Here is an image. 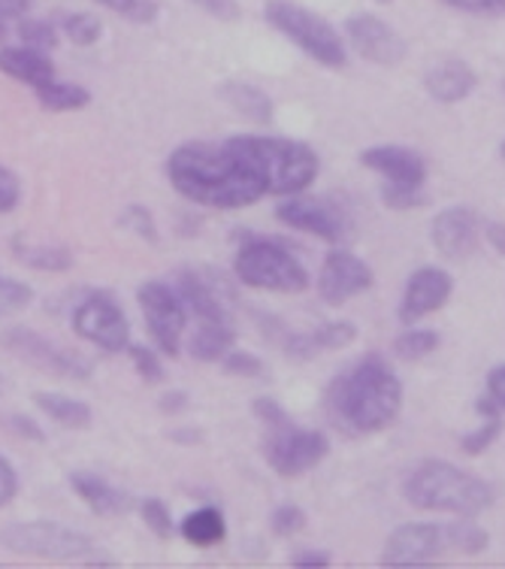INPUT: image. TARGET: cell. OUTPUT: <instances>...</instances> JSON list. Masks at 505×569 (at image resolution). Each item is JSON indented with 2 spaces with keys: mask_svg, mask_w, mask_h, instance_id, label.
<instances>
[{
  "mask_svg": "<svg viewBox=\"0 0 505 569\" xmlns=\"http://www.w3.org/2000/svg\"><path fill=\"white\" fill-rule=\"evenodd\" d=\"M231 349H236V328L233 318L221 321H198V330L188 340L191 358L200 363H221V358Z\"/></svg>",
  "mask_w": 505,
  "mask_h": 569,
  "instance_id": "cell-23",
  "label": "cell"
},
{
  "mask_svg": "<svg viewBox=\"0 0 505 569\" xmlns=\"http://www.w3.org/2000/svg\"><path fill=\"white\" fill-rule=\"evenodd\" d=\"M445 551V533L440 525H403L387 537L382 563L387 567H417Z\"/></svg>",
  "mask_w": 505,
  "mask_h": 569,
  "instance_id": "cell-16",
  "label": "cell"
},
{
  "mask_svg": "<svg viewBox=\"0 0 505 569\" xmlns=\"http://www.w3.org/2000/svg\"><path fill=\"white\" fill-rule=\"evenodd\" d=\"M37 103L46 112H79L91 103V91L79 82H64V79H46L43 86L33 88Z\"/></svg>",
  "mask_w": 505,
  "mask_h": 569,
  "instance_id": "cell-28",
  "label": "cell"
},
{
  "mask_svg": "<svg viewBox=\"0 0 505 569\" xmlns=\"http://www.w3.org/2000/svg\"><path fill=\"white\" fill-rule=\"evenodd\" d=\"M188 406H191V397H188V391H166L164 397H161V403H158V409L164 412V416H182V412H188Z\"/></svg>",
  "mask_w": 505,
  "mask_h": 569,
  "instance_id": "cell-49",
  "label": "cell"
},
{
  "mask_svg": "<svg viewBox=\"0 0 505 569\" xmlns=\"http://www.w3.org/2000/svg\"><path fill=\"white\" fill-rule=\"evenodd\" d=\"M233 276L254 291L300 295L309 288L306 267L285 246L266 237H245L233 258Z\"/></svg>",
  "mask_w": 505,
  "mask_h": 569,
  "instance_id": "cell-6",
  "label": "cell"
},
{
  "mask_svg": "<svg viewBox=\"0 0 505 569\" xmlns=\"http://www.w3.org/2000/svg\"><path fill=\"white\" fill-rule=\"evenodd\" d=\"M198 10H203L212 19H219V22H236L242 16V7L236 0H191Z\"/></svg>",
  "mask_w": 505,
  "mask_h": 569,
  "instance_id": "cell-46",
  "label": "cell"
},
{
  "mask_svg": "<svg viewBox=\"0 0 505 569\" xmlns=\"http://www.w3.org/2000/svg\"><path fill=\"white\" fill-rule=\"evenodd\" d=\"M70 488L77 491V497L82 503L89 506L91 512L100 515V518H119V515L133 512V497L128 491H121L112 482H107L103 476L89 470L70 472Z\"/></svg>",
  "mask_w": 505,
  "mask_h": 569,
  "instance_id": "cell-20",
  "label": "cell"
},
{
  "mask_svg": "<svg viewBox=\"0 0 505 569\" xmlns=\"http://www.w3.org/2000/svg\"><path fill=\"white\" fill-rule=\"evenodd\" d=\"M478 216H475V209L463 207H448L442 209L440 216L433 219V230H430V240L433 246L440 249V254L451 258V261H461L466 254L475 252V246H478Z\"/></svg>",
  "mask_w": 505,
  "mask_h": 569,
  "instance_id": "cell-18",
  "label": "cell"
},
{
  "mask_svg": "<svg viewBox=\"0 0 505 569\" xmlns=\"http://www.w3.org/2000/svg\"><path fill=\"white\" fill-rule=\"evenodd\" d=\"M309 346L315 349V355L330 349H345V346H352L357 340V328H354L352 321H327V325H321V328L309 330Z\"/></svg>",
  "mask_w": 505,
  "mask_h": 569,
  "instance_id": "cell-34",
  "label": "cell"
},
{
  "mask_svg": "<svg viewBox=\"0 0 505 569\" xmlns=\"http://www.w3.org/2000/svg\"><path fill=\"white\" fill-rule=\"evenodd\" d=\"M487 395L494 397V403L505 412V363L494 367L487 376Z\"/></svg>",
  "mask_w": 505,
  "mask_h": 569,
  "instance_id": "cell-51",
  "label": "cell"
},
{
  "mask_svg": "<svg viewBox=\"0 0 505 569\" xmlns=\"http://www.w3.org/2000/svg\"><path fill=\"white\" fill-rule=\"evenodd\" d=\"M306 521H309L306 512L294 503L279 506V509L270 515V527H273L275 537H282V539H291V537H297V533H303V530H306Z\"/></svg>",
  "mask_w": 505,
  "mask_h": 569,
  "instance_id": "cell-39",
  "label": "cell"
},
{
  "mask_svg": "<svg viewBox=\"0 0 505 569\" xmlns=\"http://www.w3.org/2000/svg\"><path fill=\"white\" fill-rule=\"evenodd\" d=\"M33 403L37 409L49 416L55 425L70 427V430H89L91 421H94V412L85 400H77L70 395H58V391H37L33 395Z\"/></svg>",
  "mask_w": 505,
  "mask_h": 569,
  "instance_id": "cell-26",
  "label": "cell"
},
{
  "mask_svg": "<svg viewBox=\"0 0 505 569\" xmlns=\"http://www.w3.org/2000/svg\"><path fill=\"white\" fill-rule=\"evenodd\" d=\"M0 391H3V379H0Z\"/></svg>",
  "mask_w": 505,
  "mask_h": 569,
  "instance_id": "cell-57",
  "label": "cell"
},
{
  "mask_svg": "<svg viewBox=\"0 0 505 569\" xmlns=\"http://www.w3.org/2000/svg\"><path fill=\"white\" fill-rule=\"evenodd\" d=\"M440 333L430 328H406L400 337L394 340V351L396 358H403V361H424L430 358L433 351L440 349Z\"/></svg>",
  "mask_w": 505,
  "mask_h": 569,
  "instance_id": "cell-31",
  "label": "cell"
},
{
  "mask_svg": "<svg viewBox=\"0 0 505 569\" xmlns=\"http://www.w3.org/2000/svg\"><path fill=\"white\" fill-rule=\"evenodd\" d=\"M403 493L421 512L457 515V518H478L494 506L496 497L494 488L484 479L454 467L448 460H424L408 472Z\"/></svg>",
  "mask_w": 505,
  "mask_h": 569,
  "instance_id": "cell-4",
  "label": "cell"
},
{
  "mask_svg": "<svg viewBox=\"0 0 505 569\" xmlns=\"http://www.w3.org/2000/svg\"><path fill=\"white\" fill-rule=\"evenodd\" d=\"M7 37H10V19H3V16H0V43H3Z\"/></svg>",
  "mask_w": 505,
  "mask_h": 569,
  "instance_id": "cell-55",
  "label": "cell"
},
{
  "mask_svg": "<svg viewBox=\"0 0 505 569\" xmlns=\"http://www.w3.org/2000/svg\"><path fill=\"white\" fill-rule=\"evenodd\" d=\"M478 77L463 58H442L424 73V91L440 103H461L475 91Z\"/></svg>",
  "mask_w": 505,
  "mask_h": 569,
  "instance_id": "cell-21",
  "label": "cell"
},
{
  "mask_svg": "<svg viewBox=\"0 0 505 569\" xmlns=\"http://www.w3.org/2000/svg\"><path fill=\"white\" fill-rule=\"evenodd\" d=\"M219 98L240 112L242 119L254 121V124H270L273 121V100L264 88L252 86V82H221Z\"/></svg>",
  "mask_w": 505,
  "mask_h": 569,
  "instance_id": "cell-24",
  "label": "cell"
},
{
  "mask_svg": "<svg viewBox=\"0 0 505 569\" xmlns=\"http://www.w3.org/2000/svg\"><path fill=\"white\" fill-rule=\"evenodd\" d=\"M440 3L469 16H505V0H440Z\"/></svg>",
  "mask_w": 505,
  "mask_h": 569,
  "instance_id": "cell-45",
  "label": "cell"
},
{
  "mask_svg": "<svg viewBox=\"0 0 505 569\" xmlns=\"http://www.w3.org/2000/svg\"><path fill=\"white\" fill-rule=\"evenodd\" d=\"M22 203V179L10 167L0 164V216H10Z\"/></svg>",
  "mask_w": 505,
  "mask_h": 569,
  "instance_id": "cell-43",
  "label": "cell"
},
{
  "mask_svg": "<svg viewBox=\"0 0 505 569\" xmlns=\"http://www.w3.org/2000/svg\"><path fill=\"white\" fill-rule=\"evenodd\" d=\"M361 164L385 176V182H394V186L424 188V179H427L424 158L406 146H373L361 152Z\"/></svg>",
  "mask_w": 505,
  "mask_h": 569,
  "instance_id": "cell-19",
  "label": "cell"
},
{
  "mask_svg": "<svg viewBox=\"0 0 505 569\" xmlns=\"http://www.w3.org/2000/svg\"><path fill=\"white\" fill-rule=\"evenodd\" d=\"M373 267L352 254L349 249H336L324 258L319 270V295L330 307H342L352 297L373 288Z\"/></svg>",
  "mask_w": 505,
  "mask_h": 569,
  "instance_id": "cell-14",
  "label": "cell"
},
{
  "mask_svg": "<svg viewBox=\"0 0 505 569\" xmlns=\"http://www.w3.org/2000/svg\"><path fill=\"white\" fill-rule=\"evenodd\" d=\"M499 154H503V158H505V140H503V146H499Z\"/></svg>",
  "mask_w": 505,
  "mask_h": 569,
  "instance_id": "cell-56",
  "label": "cell"
},
{
  "mask_svg": "<svg viewBox=\"0 0 505 569\" xmlns=\"http://www.w3.org/2000/svg\"><path fill=\"white\" fill-rule=\"evenodd\" d=\"M224 142L264 182L266 194H282V198L303 194L321 170L319 154L306 142L285 140V137H252V133L231 137Z\"/></svg>",
  "mask_w": 505,
  "mask_h": 569,
  "instance_id": "cell-3",
  "label": "cell"
},
{
  "mask_svg": "<svg viewBox=\"0 0 505 569\" xmlns=\"http://www.w3.org/2000/svg\"><path fill=\"white\" fill-rule=\"evenodd\" d=\"M119 224L124 230H131L133 237H140L145 242L158 240V221L143 203H131V207H124V212L119 216Z\"/></svg>",
  "mask_w": 505,
  "mask_h": 569,
  "instance_id": "cell-37",
  "label": "cell"
},
{
  "mask_svg": "<svg viewBox=\"0 0 505 569\" xmlns=\"http://www.w3.org/2000/svg\"><path fill=\"white\" fill-rule=\"evenodd\" d=\"M275 219L285 228L303 230L312 233L324 242H342L352 237V219L340 203H330L324 198H303V194H291L275 207Z\"/></svg>",
  "mask_w": 505,
  "mask_h": 569,
  "instance_id": "cell-12",
  "label": "cell"
},
{
  "mask_svg": "<svg viewBox=\"0 0 505 569\" xmlns=\"http://www.w3.org/2000/svg\"><path fill=\"white\" fill-rule=\"evenodd\" d=\"M475 412L482 416V425L475 427L473 433H466L461 439V449L466 455H484V451L494 446V439L499 437V430H503V409L494 403V397L484 395L478 397V403H475Z\"/></svg>",
  "mask_w": 505,
  "mask_h": 569,
  "instance_id": "cell-29",
  "label": "cell"
},
{
  "mask_svg": "<svg viewBox=\"0 0 505 569\" xmlns=\"http://www.w3.org/2000/svg\"><path fill=\"white\" fill-rule=\"evenodd\" d=\"M12 252H16V258L24 267L40 270V273H67L73 267V252L67 246H49V242H33L24 240V237H16L12 240Z\"/></svg>",
  "mask_w": 505,
  "mask_h": 569,
  "instance_id": "cell-27",
  "label": "cell"
},
{
  "mask_svg": "<svg viewBox=\"0 0 505 569\" xmlns=\"http://www.w3.org/2000/svg\"><path fill=\"white\" fill-rule=\"evenodd\" d=\"M451 291H454V282H451V273H445L442 267H421V270H415V273L408 276L406 291H403V300H400V321H403V328H412L421 318L440 312L448 303Z\"/></svg>",
  "mask_w": 505,
  "mask_h": 569,
  "instance_id": "cell-15",
  "label": "cell"
},
{
  "mask_svg": "<svg viewBox=\"0 0 505 569\" xmlns=\"http://www.w3.org/2000/svg\"><path fill=\"white\" fill-rule=\"evenodd\" d=\"M16 33L22 46H31V49H40V52H52L61 43V31H58L55 22L49 19H33V16H24L16 24Z\"/></svg>",
  "mask_w": 505,
  "mask_h": 569,
  "instance_id": "cell-33",
  "label": "cell"
},
{
  "mask_svg": "<svg viewBox=\"0 0 505 569\" xmlns=\"http://www.w3.org/2000/svg\"><path fill=\"white\" fill-rule=\"evenodd\" d=\"M400 406H403V385L378 355H366L354 361L327 388L330 418L354 437H370L394 425Z\"/></svg>",
  "mask_w": 505,
  "mask_h": 569,
  "instance_id": "cell-2",
  "label": "cell"
},
{
  "mask_svg": "<svg viewBox=\"0 0 505 569\" xmlns=\"http://www.w3.org/2000/svg\"><path fill=\"white\" fill-rule=\"evenodd\" d=\"M166 179L194 207L242 209L264 198L257 176L228 149V142H185L166 158Z\"/></svg>",
  "mask_w": 505,
  "mask_h": 569,
  "instance_id": "cell-1",
  "label": "cell"
},
{
  "mask_svg": "<svg viewBox=\"0 0 505 569\" xmlns=\"http://www.w3.org/2000/svg\"><path fill=\"white\" fill-rule=\"evenodd\" d=\"M0 346L10 351L12 358L31 363V367L49 372V376H58V379H89L91 376V363L82 355L46 340L37 330L22 328V325H12V328L3 330Z\"/></svg>",
  "mask_w": 505,
  "mask_h": 569,
  "instance_id": "cell-10",
  "label": "cell"
},
{
  "mask_svg": "<svg viewBox=\"0 0 505 569\" xmlns=\"http://www.w3.org/2000/svg\"><path fill=\"white\" fill-rule=\"evenodd\" d=\"M382 203H385L387 209H417L427 203V194H424V188L385 182V186H382Z\"/></svg>",
  "mask_w": 505,
  "mask_h": 569,
  "instance_id": "cell-42",
  "label": "cell"
},
{
  "mask_svg": "<svg viewBox=\"0 0 505 569\" xmlns=\"http://www.w3.org/2000/svg\"><path fill=\"white\" fill-rule=\"evenodd\" d=\"M58 31L73 46H94L103 33V22L91 12H64L58 19Z\"/></svg>",
  "mask_w": 505,
  "mask_h": 569,
  "instance_id": "cell-32",
  "label": "cell"
},
{
  "mask_svg": "<svg viewBox=\"0 0 505 569\" xmlns=\"http://www.w3.org/2000/svg\"><path fill=\"white\" fill-rule=\"evenodd\" d=\"M264 19L315 64L330 67V70L349 64L345 37H340V31L324 16L309 10L297 0H266Z\"/></svg>",
  "mask_w": 505,
  "mask_h": 569,
  "instance_id": "cell-5",
  "label": "cell"
},
{
  "mask_svg": "<svg viewBox=\"0 0 505 569\" xmlns=\"http://www.w3.org/2000/svg\"><path fill=\"white\" fill-rule=\"evenodd\" d=\"M330 455V439L321 430H303L294 421L270 430L264 439V460L282 479H297L315 470Z\"/></svg>",
  "mask_w": 505,
  "mask_h": 569,
  "instance_id": "cell-9",
  "label": "cell"
},
{
  "mask_svg": "<svg viewBox=\"0 0 505 569\" xmlns=\"http://www.w3.org/2000/svg\"><path fill=\"white\" fill-rule=\"evenodd\" d=\"M484 237H487V242H491L496 252L505 258V224H499V221H491V224H484Z\"/></svg>",
  "mask_w": 505,
  "mask_h": 569,
  "instance_id": "cell-53",
  "label": "cell"
},
{
  "mask_svg": "<svg viewBox=\"0 0 505 569\" xmlns=\"http://www.w3.org/2000/svg\"><path fill=\"white\" fill-rule=\"evenodd\" d=\"M73 330L107 355H119L131 346V321L110 295H91L73 309Z\"/></svg>",
  "mask_w": 505,
  "mask_h": 569,
  "instance_id": "cell-11",
  "label": "cell"
},
{
  "mask_svg": "<svg viewBox=\"0 0 505 569\" xmlns=\"http://www.w3.org/2000/svg\"><path fill=\"white\" fill-rule=\"evenodd\" d=\"M442 533H445V548L451 551H461V555H482L491 537H487V530L478 527L473 518H463V521H454V525L442 527Z\"/></svg>",
  "mask_w": 505,
  "mask_h": 569,
  "instance_id": "cell-30",
  "label": "cell"
},
{
  "mask_svg": "<svg viewBox=\"0 0 505 569\" xmlns=\"http://www.w3.org/2000/svg\"><path fill=\"white\" fill-rule=\"evenodd\" d=\"M176 295L182 297L188 316H194L198 321H221L231 318V295L221 282H215L212 276L200 273V270H179L173 279Z\"/></svg>",
  "mask_w": 505,
  "mask_h": 569,
  "instance_id": "cell-17",
  "label": "cell"
},
{
  "mask_svg": "<svg viewBox=\"0 0 505 569\" xmlns=\"http://www.w3.org/2000/svg\"><path fill=\"white\" fill-rule=\"evenodd\" d=\"M140 509V518H143V525L152 530L158 539H170L176 533V521H173V512H170V506L161 500V497H145L143 503L137 506Z\"/></svg>",
  "mask_w": 505,
  "mask_h": 569,
  "instance_id": "cell-35",
  "label": "cell"
},
{
  "mask_svg": "<svg viewBox=\"0 0 505 569\" xmlns=\"http://www.w3.org/2000/svg\"><path fill=\"white\" fill-rule=\"evenodd\" d=\"M345 40L366 61L382 67H394L406 58V40L394 24L378 19L373 12H354L345 19Z\"/></svg>",
  "mask_w": 505,
  "mask_h": 569,
  "instance_id": "cell-13",
  "label": "cell"
},
{
  "mask_svg": "<svg viewBox=\"0 0 505 569\" xmlns=\"http://www.w3.org/2000/svg\"><path fill=\"white\" fill-rule=\"evenodd\" d=\"M98 3L133 24H149L158 16V3L154 0H98Z\"/></svg>",
  "mask_w": 505,
  "mask_h": 569,
  "instance_id": "cell-38",
  "label": "cell"
},
{
  "mask_svg": "<svg viewBox=\"0 0 505 569\" xmlns=\"http://www.w3.org/2000/svg\"><path fill=\"white\" fill-rule=\"evenodd\" d=\"M252 412L254 418H257L261 425L270 427V430H275V427H285L294 421V418L287 416L285 409L279 406V400H273V397H254Z\"/></svg>",
  "mask_w": 505,
  "mask_h": 569,
  "instance_id": "cell-44",
  "label": "cell"
},
{
  "mask_svg": "<svg viewBox=\"0 0 505 569\" xmlns=\"http://www.w3.org/2000/svg\"><path fill=\"white\" fill-rule=\"evenodd\" d=\"M173 439H176V442H198L200 433L198 430H188V433H179L176 430V433H173Z\"/></svg>",
  "mask_w": 505,
  "mask_h": 569,
  "instance_id": "cell-54",
  "label": "cell"
},
{
  "mask_svg": "<svg viewBox=\"0 0 505 569\" xmlns=\"http://www.w3.org/2000/svg\"><path fill=\"white\" fill-rule=\"evenodd\" d=\"M0 542L16 555L49 560H94L98 546L85 533L55 521H16L0 530Z\"/></svg>",
  "mask_w": 505,
  "mask_h": 569,
  "instance_id": "cell-7",
  "label": "cell"
},
{
  "mask_svg": "<svg viewBox=\"0 0 505 569\" xmlns=\"http://www.w3.org/2000/svg\"><path fill=\"white\" fill-rule=\"evenodd\" d=\"M131 351V361H133V370L140 372V379L145 385H158L164 382V363L158 358V351L149 349V346H128Z\"/></svg>",
  "mask_w": 505,
  "mask_h": 569,
  "instance_id": "cell-40",
  "label": "cell"
},
{
  "mask_svg": "<svg viewBox=\"0 0 505 569\" xmlns=\"http://www.w3.org/2000/svg\"><path fill=\"white\" fill-rule=\"evenodd\" d=\"M291 563L303 569H321L333 563V555H327V551H315V548H306V551H297V555L291 558Z\"/></svg>",
  "mask_w": 505,
  "mask_h": 569,
  "instance_id": "cell-50",
  "label": "cell"
},
{
  "mask_svg": "<svg viewBox=\"0 0 505 569\" xmlns=\"http://www.w3.org/2000/svg\"><path fill=\"white\" fill-rule=\"evenodd\" d=\"M10 421V430L16 433V437H22V439H31V442H43L46 433H43V427L37 425L33 418H24V416H10L7 418Z\"/></svg>",
  "mask_w": 505,
  "mask_h": 569,
  "instance_id": "cell-48",
  "label": "cell"
},
{
  "mask_svg": "<svg viewBox=\"0 0 505 569\" xmlns=\"http://www.w3.org/2000/svg\"><path fill=\"white\" fill-rule=\"evenodd\" d=\"M19 493V472L12 467L10 460L0 455V509L10 506Z\"/></svg>",
  "mask_w": 505,
  "mask_h": 569,
  "instance_id": "cell-47",
  "label": "cell"
},
{
  "mask_svg": "<svg viewBox=\"0 0 505 569\" xmlns=\"http://www.w3.org/2000/svg\"><path fill=\"white\" fill-rule=\"evenodd\" d=\"M0 70L16 82H24L31 88L43 86L46 79L55 77V64H52L49 52H40L31 46H3L0 49Z\"/></svg>",
  "mask_w": 505,
  "mask_h": 569,
  "instance_id": "cell-22",
  "label": "cell"
},
{
  "mask_svg": "<svg viewBox=\"0 0 505 569\" xmlns=\"http://www.w3.org/2000/svg\"><path fill=\"white\" fill-rule=\"evenodd\" d=\"M179 537L185 539L188 546L212 548L228 539V521L219 506H200L194 512H188L179 521Z\"/></svg>",
  "mask_w": 505,
  "mask_h": 569,
  "instance_id": "cell-25",
  "label": "cell"
},
{
  "mask_svg": "<svg viewBox=\"0 0 505 569\" xmlns=\"http://www.w3.org/2000/svg\"><path fill=\"white\" fill-rule=\"evenodd\" d=\"M503 91H505V82H503Z\"/></svg>",
  "mask_w": 505,
  "mask_h": 569,
  "instance_id": "cell-58",
  "label": "cell"
},
{
  "mask_svg": "<svg viewBox=\"0 0 505 569\" xmlns=\"http://www.w3.org/2000/svg\"><path fill=\"white\" fill-rule=\"evenodd\" d=\"M33 0H0V16L10 19V22H19L31 12Z\"/></svg>",
  "mask_w": 505,
  "mask_h": 569,
  "instance_id": "cell-52",
  "label": "cell"
},
{
  "mask_svg": "<svg viewBox=\"0 0 505 569\" xmlns=\"http://www.w3.org/2000/svg\"><path fill=\"white\" fill-rule=\"evenodd\" d=\"M137 300H140V309H143L145 328H149L154 349L161 351V355L176 358L179 349H182V340H185L188 318L191 316H188L185 303L176 295L173 282L145 279L137 288Z\"/></svg>",
  "mask_w": 505,
  "mask_h": 569,
  "instance_id": "cell-8",
  "label": "cell"
},
{
  "mask_svg": "<svg viewBox=\"0 0 505 569\" xmlns=\"http://www.w3.org/2000/svg\"><path fill=\"white\" fill-rule=\"evenodd\" d=\"M33 303V288L22 279H12V276L0 273V318L16 316Z\"/></svg>",
  "mask_w": 505,
  "mask_h": 569,
  "instance_id": "cell-36",
  "label": "cell"
},
{
  "mask_svg": "<svg viewBox=\"0 0 505 569\" xmlns=\"http://www.w3.org/2000/svg\"><path fill=\"white\" fill-rule=\"evenodd\" d=\"M221 367L228 376H240V379H261L264 376V361L252 351L231 349L221 358Z\"/></svg>",
  "mask_w": 505,
  "mask_h": 569,
  "instance_id": "cell-41",
  "label": "cell"
}]
</instances>
